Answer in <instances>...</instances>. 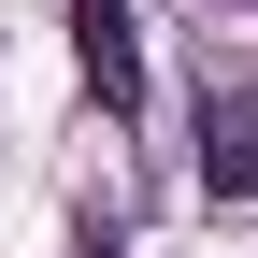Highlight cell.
<instances>
[{"label": "cell", "mask_w": 258, "mask_h": 258, "mask_svg": "<svg viewBox=\"0 0 258 258\" xmlns=\"http://www.w3.org/2000/svg\"><path fill=\"white\" fill-rule=\"evenodd\" d=\"M201 186H215V201H258V86L201 101Z\"/></svg>", "instance_id": "7a4b0ae2"}, {"label": "cell", "mask_w": 258, "mask_h": 258, "mask_svg": "<svg viewBox=\"0 0 258 258\" xmlns=\"http://www.w3.org/2000/svg\"><path fill=\"white\" fill-rule=\"evenodd\" d=\"M72 57H86V86H101V115L144 101V15H129V0H72Z\"/></svg>", "instance_id": "6da1fadb"}]
</instances>
